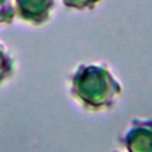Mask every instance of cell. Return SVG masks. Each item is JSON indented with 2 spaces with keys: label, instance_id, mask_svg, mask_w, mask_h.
I'll use <instances>...</instances> for the list:
<instances>
[{
  "label": "cell",
  "instance_id": "1",
  "mask_svg": "<svg viewBox=\"0 0 152 152\" xmlns=\"http://www.w3.org/2000/svg\"><path fill=\"white\" fill-rule=\"evenodd\" d=\"M71 97L93 113L113 109L124 94V87L106 63L81 64L70 76Z\"/></svg>",
  "mask_w": 152,
  "mask_h": 152
},
{
  "label": "cell",
  "instance_id": "2",
  "mask_svg": "<svg viewBox=\"0 0 152 152\" xmlns=\"http://www.w3.org/2000/svg\"><path fill=\"white\" fill-rule=\"evenodd\" d=\"M125 152H152V118H135L121 134Z\"/></svg>",
  "mask_w": 152,
  "mask_h": 152
},
{
  "label": "cell",
  "instance_id": "3",
  "mask_svg": "<svg viewBox=\"0 0 152 152\" xmlns=\"http://www.w3.org/2000/svg\"><path fill=\"white\" fill-rule=\"evenodd\" d=\"M14 72V59L7 49L0 44V84Z\"/></svg>",
  "mask_w": 152,
  "mask_h": 152
},
{
  "label": "cell",
  "instance_id": "4",
  "mask_svg": "<svg viewBox=\"0 0 152 152\" xmlns=\"http://www.w3.org/2000/svg\"><path fill=\"white\" fill-rule=\"evenodd\" d=\"M113 152H125V151H113Z\"/></svg>",
  "mask_w": 152,
  "mask_h": 152
}]
</instances>
